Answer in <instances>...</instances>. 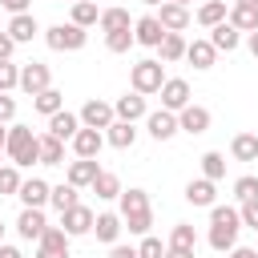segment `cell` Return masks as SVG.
<instances>
[{
	"label": "cell",
	"mask_w": 258,
	"mask_h": 258,
	"mask_svg": "<svg viewBox=\"0 0 258 258\" xmlns=\"http://www.w3.org/2000/svg\"><path fill=\"white\" fill-rule=\"evenodd\" d=\"M32 258H69V234L60 226H48L36 242V254Z\"/></svg>",
	"instance_id": "obj_9"
},
{
	"label": "cell",
	"mask_w": 258,
	"mask_h": 258,
	"mask_svg": "<svg viewBox=\"0 0 258 258\" xmlns=\"http://www.w3.org/2000/svg\"><path fill=\"white\" fill-rule=\"evenodd\" d=\"M121 214H97L93 218V234H97V242H105V246H117V238H121Z\"/></svg>",
	"instance_id": "obj_21"
},
{
	"label": "cell",
	"mask_w": 258,
	"mask_h": 258,
	"mask_svg": "<svg viewBox=\"0 0 258 258\" xmlns=\"http://www.w3.org/2000/svg\"><path fill=\"white\" fill-rule=\"evenodd\" d=\"M121 226L141 238L153 230V206H149L145 189H121Z\"/></svg>",
	"instance_id": "obj_1"
},
{
	"label": "cell",
	"mask_w": 258,
	"mask_h": 258,
	"mask_svg": "<svg viewBox=\"0 0 258 258\" xmlns=\"http://www.w3.org/2000/svg\"><path fill=\"white\" fill-rule=\"evenodd\" d=\"M4 141H8V125H0V153H4Z\"/></svg>",
	"instance_id": "obj_53"
},
{
	"label": "cell",
	"mask_w": 258,
	"mask_h": 258,
	"mask_svg": "<svg viewBox=\"0 0 258 258\" xmlns=\"http://www.w3.org/2000/svg\"><path fill=\"white\" fill-rule=\"evenodd\" d=\"M169 246H173V250H194V246H198L194 226H189V222H177V226L169 230Z\"/></svg>",
	"instance_id": "obj_38"
},
{
	"label": "cell",
	"mask_w": 258,
	"mask_h": 258,
	"mask_svg": "<svg viewBox=\"0 0 258 258\" xmlns=\"http://www.w3.org/2000/svg\"><path fill=\"white\" fill-rule=\"evenodd\" d=\"M234 4H258V0H234Z\"/></svg>",
	"instance_id": "obj_56"
},
{
	"label": "cell",
	"mask_w": 258,
	"mask_h": 258,
	"mask_svg": "<svg viewBox=\"0 0 258 258\" xmlns=\"http://www.w3.org/2000/svg\"><path fill=\"white\" fill-rule=\"evenodd\" d=\"M185 60H189L194 69H214L218 48H214L210 40H194V44H185Z\"/></svg>",
	"instance_id": "obj_27"
},
{
	"label": "cell",
	"mask_w": 258,
	"mask_h": 258,
	"mask_svg": "<svg viewBox=\"0 0 258 258\" xmlns=\"http://www.w3.org/2000/svg\"><path fill=\"white\" fill-rule=\"evenodd\" d=\"M238 230H242V218H238L234 206H210V246L218 254H230L234 250Z\"/></svg>",
	"instance_id": "obj_2"
},
{
	"label": "cell",
	"mask_w": 258,
	"mask_h": 258,
	"mask_svg": "<svg viewBox=\"0 0 258 258\" xmlns=\"http://www.w3.org/2000/svg\"><path fill=\"white\" fill-rule=\"evenodd\" d=\"M44 40H48L52 52H77V48H85L89 32L77 28V24L69 20V24H52V28H44Z\"/></svg>",
	"instance_id": "obj_5"
},
{
	"label": "cell",
	"mask_w": 258,
	"mask_h": 258,
	"mask_svg": "<svg viewBox=\"0 0 258 258\" xmlns=\"http://www.w3.org/2000/svg\"><path fill=\"white\" fill-rule=\"evenodd\" d=\"M161 36H165V28L157 24V16H141V20H133V40H137V44L157 48V44H161Z\"/></svg>",
	"instance_id": "obj_17"
},
{
	"label": "cell",
	"mask_w": 258,
	"mask_h": 258,
	"mask_svg": "<svg viewBox=\"0 0 258 258\" xmlns=\"http://www.w3.org/2000/svg\"><path fill=\"white\" fill-rule=\"evenodd\" d=\"M4 153H8V165H40V153H36V133L32 125H8V141H4Z\"/></svg>",
	"instance_id": "obj_3"
},
{
	"label": "cell",
	"mask_w": 258,
	"mask_h": 258,
	"mask_svg": "<svg viewBox=\"0 0 258 258\" xmlns=\"http://www.w3.org/2000/svg\"><path fill=\"white\" fill-rule=\"evenodd\" d=\"M0 4H4V8L12 12V16H20V12H28V0H0Z\"/></svg>",
	"instance_id": "obj_48"
},
{
	"label": "cell",
	"mask_w": 258,
	"mask_h": 258,
	"mask_svg": "<svg viewBox=\"0 0 258 258\" xmlns=\"http://www.w3.org/2000/svg\"><path fill=\"white\" fill-rule=\"evenodd\" d=\"M157 24L165 28V32H185L189 28V8H181V4H157Z\"/></svg>",
	"instance_id": "obj_14"
},
{
	"label": "cell",
	"mask_w": 258,
	"mask_h": 258,
	"mask_svg": "<svg viewBox=\"0 0 258 258\" xmlns=\"http://www.w3.org/2000/svg\"><path fill=\"white\" fill-rule=\"evenodd\" d=\"M234 198H238V202H258V177H254V173L238 177V181H234Z\"/></svg>",
	"instance_id": "obj_40"
},
{
	"label": "cell",
	"mask_w": 258,
	"mask_h": 258,
	"mask_svg": "<svg viewBox=\"0 0 258 258\" xmlns=\"http://www.w3.org/2000/svg\"><path fill=\"white\" fill-rule=\"evenodd\" d=\"M77 117H81L85 129H109V125L117 121V117H113V105H109V101H97V97L85 101V109H81Z\"/></svg>",
	"instance_id": "obj_10"
},
{
	"label": "cell",
	"mask_w": 258,
	"mask_h": 258,
	"mask_svg": "<svg viewBox=\"0 0 258 258\" xmlns=\"http://www.w3.org/2000/svg\"><path fill=\"white\" fill-rule=\"evenodd\" d=\"M214 194H218V189H214V181H206V177H194V181L185 185V202H189V206H206V210H210V206H214Z\"/></svg>",
	"instance_id": "obj_29"
},
{
	"label": "cell",
	"mask_w": 258,
	"mask_h": 258,
	"mask_svg": "<svg viewBox=\"0 0 258 258\" xmlns=\"http://www.w3.org/2000/svg\"><path fill=\"white\" fill-rule=\"evenodd\" d=\"M4 32H8L16 44H28V40L40 32V24H36V16H32V12H20V16H12V20H8V28H4Z\"/></svg>",
	"instance_id": "obj_22"
},
{
	"label": "cell",
	"mask_w": 258,
	"mask_h": 258,
	"mask_svg": "<svg viewBox=\"0 0 258 258\" xmlns=\"http://www.w3.org/2000/svg\"><path fill=\"white\" fill-rule=\"evenodd\" d=\"M226 258H258V250H250V246H234Z\"/></svg>",
	"instance_id": "obj_49"
},
{
	"label": "cell",
	"mask_w": 258,
	"mask_h": 258,
	"mask_svg": "<svg viewBox=\"0 0 258 258\" xmlns=\"http://www.w3.org/2000/svg\"><path fill=\"white\" fill-rule=\"evenodd\" d=\"M133 44H137V40H133V28H125V32H109V36H105V48H109V52H129Z\"/></svg>",
	"instance_id": "obj_41"
},
{
	"label": "cell",
	"mask_w": 258,
	"mask_h": 258,
	"mask_svg": "<svg viewBox=\"0 0 258 258\" xmlns=\"http://www.w3.org/2000/svg\"><path fill=\"white\" fill-rule=\"evenodd\" d=\"M16 117V97H8V93H0V125H8Z\"/></svg>",
	"instance_id": "obj_45"
},
{
	"label": "cell",
	"mask_w": 258,
	"mask_h": 258,
	"mask_svg": "<svg viewBox=\"0 0 258 258\" xmlns=\"http://www.w3.org/2000/svg\"><path fill=\"white\" fill-rule=\"evenodd\" d=\"M101 20V8L93 4V0H77L73 4V24L77 28H89V24H97Z\"/></svg>",
	"instance_id": "obj_36"
},
{
	"label": "cell",
	"mask_w": 258,
	"mask_h": 258,
	"mask_svg": "<svg viewBox=\"0 0 258 258\" xmlns=\"http://www.w3.org/2000/svg\"><path fill=\"white\" fill-rule=\"evenodd\" d=\"M32 105H36V113L52 117V113H60V109H64V93H60V89H44V93H36V97H32Z\"/></svg>",
	"instance_id": "obj_34"
},
{
	"label": "cell",
	"mask_w": 258,
	"mask_h": 258,
	"mask_svg": "<svg viewBox=\"0 0 258 258\" xmlns=\"http://www.w3.org/2000/svg\"><path fill=\"white\" fill-rule=\"evenodd\" d=\"M77 129H81V117H77V113H69V109H60V113H52V117H48V133H52L56 141H73V137H77Z\"/></svg>",
	"instance_id": "obj_18"
},
{
	"label": "cell",
	"mask_w": 258,
	"mask_h": 258,
	"mask_svg": "<svg viewBox=\"0 0 258 258\" xmlns=\"http://www.w3.org/2000/svg\"><path fill=\"white\" fill-rule=\"evenodd\" d=\"M202 177H206V181H222V177H226V157H222L218 149L202 153Z\"/></svg>",
	"instance_id": "obj_35"
},
{
	"label": "cell",
	"mask_w": 258,
	"mask_h": 258,
	"mask_svg": "<svg viewBox=\"0 0 258 258\" xmlns=\"http://www.w3.org/2000/svg\"><path fill=\"white\" fill-rule=\"evenodd\" d=\"M12 52H16V40L8 32H0V60H12Z\"/></svg>",
	"instance_id": "obj_46"
},
{
	"label": "cell",
	"mask_w": 258,
	"mask_h": 258,
	"mask_svg": "<svg viewBox=\"0 0 258 258\" xmlns=\"http://www.w3.org/2000/svg\"><path fill=\"white\" fill-rule=\"evenodd\" d=\"M89 189H93L97 198H105V202H109V198H121V177H117L113 169H101V173L93 177V185H89Z\"/></svg>",
	"instance_id": "obj_30"
},
{
	"label": "cell",
	"mask_w": 258,
	"mask_h": 258,
	"mask_svg": "<svg viewBox=\"0 0 258 258\" xmlns=\"http://www.w3.org/2000/svg\"><path fill=\"white\" fill-rule=\"evenodd\" d=\"M36 153H40V165H64V141H56L52 133L36 137Z\"/></svg>",
	"instance_id": "obj_26"
},
{
	"label": "cell",
	"mask_w": 258,
	"mask_h": 258,
	"mask_svg": "<svg viewBox=\"0 0 258 258\" xmlns=\"http://www.w3.org/2000/svg\"><path fill=\"white\" fill-rule=\"evenodd\" d=\"M145 113H149V109H145V97H141V93H125V97L113 101V117H117V121H129V125H133V121H141Z\"/></svg>",
	"instance_id": "obj_15"
},
{
	"label": "cell",
	"mask_w": 258,
	"mask_h": 258,
	"mask_svg": "<svg viewBox=\"0 0 258 258\" xmlns=\"http://www.w3.org/2000/svg\"><path fill=\"white\" fill-rule=\"evenodd\" d=\"M20 181H24V177H20L16 165H0V198H12V194L20 189Z\"/></svg>",
	"instance_id": "obj_39"
},
{
	"label": "cell",
	"mask_w": 258,
	"mask_h": 258,
	"mask_svg": "<svg viewBox=\"0 0 258 258\" xmlns=\"http://www.w3.org/2000/svg\"><path fill=\"white\" fill-rule=\"evenodd\" d=\"M210 44H214L218 52H234V48L242 44V32H238L234 24H226V20H222V24H214V28H210Z\"/></svg>",
	"instance_id": "obj_24"
},
{
	"label": "cell",
	"mask_w": 258,
	"mask_h": 258,
	"mask_svg": "<svg viewBox=\"0 0 258 258\" xmlns=\"http://www.w3.org/2000/svg\"><path fill=\"white\" fill-rule=\"evenodd\" d=\"M141 4H153V8H157V4H165V0H141Z\"/></svg>",
	"instance_id": "obj_54"
},
{
	"label": "cell",
	"mask_w": 258,
	"mask_h": 258,
	"mask_svg": "<svg viewBox=\"0 0 258 258\" xmlns=\"http://www.w3.org/2000/svg\"><path fill=\"white\" fill-rule=\"evenodd\" d=\"M0 258H24V254H20L16 246H4V242H0Z\"/></svg>",
	"instance_id": "obj_51"
},
{
	"label": "cell",
	"mask_w": 258,
	"mask_h": 258,
	"mask_svg": "<svg viewBox=\"0 0 258 258\" xmlns=\"http://www.w3.org/2000/svg\"><path fill=\"white\" fill-rule=\"evenodd\" d=\"M56 4H60V0H56Z\"/></svg>",
	"instance_id": "obj_58"
},
{
	"label": "cell",
	"mask_w": 258,
	"mask_h": 258,
	"mask_svg": "<svg viewBox=\"0 0 258 258\" xmlns=\"http://www.w3.org/2000/svg\"><path fill=\"white\" fill-rule=\"evenodd\" d=\"M185 105H189V81L165 77V85H161V109L165 113H181Z\"/></svg>",
	"instance_id": "obj_7"
},
{
	"label": "cell",
	"mask_w": 258,
	"mask_h": 258,
	"mask_svg": "<svg viewBox=\"0 0 258 258\" xmlns=\"http://www.w3.org/2000/svg\"><path fill=\"white\" fill-rule=\"evenodd\" d=\"M73 4H77V0H73Z\"/></svg>",
	"instance_id": "obj_59"
},
{
	"label": "cell",
	"mask_w": 258,
	"mask_h": 258,
	"mask_svg": "<svg viewBox=\"0 0 258 258\" xmlns=\"http://www.w3.org/2000/svg\"><path fill=\"white\" fill-rule=\"evenodd\" d=\"M246 44H250V52L258 56V32H246Z\"/></svg>",
	"instance_id": "obj_52"
},
{
	"label": "cell",
	"mask_w": 258,
	"mask_h": 258,
	"mask_svg": "<svg viewBox=\"0 0 258 258\" xmlns=\"http://www.w3.org/2000/svg\"><path fill=\"white\" fill-rule=\"evenodd\" d=\"M210 121H214V117H210V109H206V105H194V101L177 113V129H181V133H189V137L206 133V129H210Z\"/></svg>",
	"instance_id": "obj_11"
},
{
	"label": "cell",
	"mask_w": 258,
	"mask_h": 258,
	"mask_svg": "<svg viewBox=\"0 0 258 258\" xmlns=\"http://www.w3.org/2000/svg\"><path fill=\"white\" fill-rule=\"evenodd\" d=\"M137 258H165V246H161V238L145 234V238H141V246H137Z\"/></svg>",
	"instance_id": "obj_43"
},
{
	"label": "cell",
	"mask_w": 258,
	"mask_h": 258,
	"mask_svg": "<svg viewBox=\"0 0 258 258\" xmlns=\"http://www.w3.org/2000/svg\"><path fill=\"white\" fill-rule=\"evenodd\" d=\"M226 24H234L238 32H258V4H234L226 12Z\"/></svg>",
	"instance_id": "obj_23"
},
{
	"label": "cell",
	"mask_w": 258,
	"mask_h": 258,
	"mask_svg": "<svg viewBox=\"0 0 258 258\" xmlns=\"http://www.w3.org/2000/svg\"><path fill=\"white\" fill-rule=\"evenodd\" d=\"M169 4H181V8H189V0H169Z\"/></svg>",
	"instance_id": "obj_55"
},
{
	"label": "cell",
	"mask_w": 258,
	"mask_h": 258,
	"mask_svg": "<svg viewBox=\"0 0 258 258\" xmlns=\"http://www.w3.org/2000/svg\"><path fill=\"white\" fill-rule=\"evenodd\" d=\"M20 85V64H12V60H0V93H12Z\"/></svg>",
	"instance_id": "obj_42"
},
{
	"label": "cell",
	"mask_w": 258,
	"mask_h": 258,
	"mask_svg": "<svg viewBox=\"0 0 258 258\" xmlns=\"http://www.w3.org/2000/svg\"><path fill=\"white\" fill-rule=\"evenodd\" d=\"M105 141H109L113 149H133V141H137V129H133L129 121H113V125L105 129Z\"/></svg>",
	"instance_id": "obj_28"
},
{
	"label": "cell",
	"mask_w": 258,
	"mask_h": 258,
	"mask_svg": "<svg viewBox=\"0 0 258 258\" xmlns=\"http://www.w3.org/2000/svg\"><path fill=\"white\" fill-rule=\"evenodd\" d=\"M109 258H137V246H109Z\"/></svg>",
	"instance_id": "obj_47"
},
{
	"label": "cell",
	"mask_w": 258,
	"mask_h": 258,
	"mask_svg": "<svg viewBox=\"0 0 258 258\" xmlns=\"http://www.w3.org/2000/svg\"><path fill=\"white\" fill-rule=\"evenodd\" d=\"M48 230V222H44V210H20V218H16V234L24 238V242H40V234Z\"/></svg>",
	"instance_id": "obj_13"
},
{
	"label": "cell",
	"mask_w": 258,
	"mask_h": 258,
	"mask_svg": "<svg viewBox=\"0 0 258 258\" xmlns=\"http://www.w3.org/2000/svg\"><path fill=\"white\" fill-rule=\"evenodd\" d=\"M145 129H149V137H153V141H169V137L177 133V113H165V109L145 113Z\"/></svg>",
	"instance_id": "obj_16"
},
{
	"label": "cell",
	"mask_w": 258,
	"mask_h": 258,
	"mask_svg": "<svg viewBox=\"0 0 258 258\" xmlns=\"http://www.w3.org/2000/svg\"><path fill=\"white\" fill-rule=\"evenodd\" d=\"M165 258H194V250H173V246H165Z\"/></svg>",
	"instance_id": "obj_50"
},
{
	"label": "cell",
	"mask_w": 258,
	"mask_h": 258,
	"mask_svg": "<svg viewBox=\"0 0 258 258\" xmlns=\"http://www.w3.org/2000/svg\"><path fill=\"white\" fill-rule=\"evenodd\" d=\"M0 242H4V222H0Z\"/></svg>",
	"instance_id": "obj_57"
},
{
	"label": "cell",
	"mask_w": 258,
	"mask_h": 258,
	"mask_svg": "<svg viewBox=\"0 0 258 258\" xmlns=\"http://www.w3.org/2000/svg\"><path fill=\"white\" fill-rule=\"evenodd\" d=\"M101 173V165H97V157H77V161H69V173H64V181L73 185V189H85V185H93V177Z\"/></svg>",
	"instance_id": "obj_12"
},
{
	"label": "cell",
	"mask_w": 258,
	"mask_h": 258,
	"mask_svg": "<svg viewBox=\"0 0 258 258\" xmlns=\"http://www.w3.org/2000/svg\"><path fill=\"white\" fill-rule=\"evenodd\" d=\"M93 218H97V214H93L89 206H81V202H77L73 210H64V214H60V230H64L69 238H81V234H93Z\"/></svg>",
	"instance_id": "obj_8"
},
{
	"label": "cell",
	"mask_w": 258,
	"mask_h": 258,
	"mask_svg": "<svg viewBox=\"0 0 258 258\" xmlns=\"http://www.w3.org/2000/svg\"><path fill=\"white\" fill-rule=\"evenodd\" d=\"M48 202H52V206L64 214V210H73V206H77V189H73L69 181H60V185H48Z\"/></svg>",
	"instance_id": "obj_37"
},
{
	"label": "cell",
	"mask_w": 258,
	"mask_h": 258,
	"mask_svg": "<svg viewBox=\"0 0 258 258\" xmlns=\"http://www.w3.org/2000/svg\"><path fill=\"white\" fill-rule=\"evenodd\" d=\"M16 89H24L28 97H36V93L52 89V73H48V64H40V60L20 64V85H16Z\"/></svg>",
	"instance_id": "obj_6"
},
{
	"label": "cell",
	"mask_w": 258,
	"mask_h": 258,
	"mask_svg": "<svg viewBox=\"0 0 258 258\" xmlns=\"http://www.w3.org/2000/svg\"><path fill=\"white\" fill-rule=\"evenodd\" d=\"M101 145H105V133L101 129H77V137H73V153L77 157H97L101 153Z\"/></svg>",
	"instance_id": "obj_19"
},
{
	"label": "cell",
	"mask_w": 258,
	"mask_h": 258,
	"mask_svg": "<svg viewBox=\"0 0 258 258\" xmlns=\"http://www.w3.org/2000/svg\"><path fill=\"white\" fill-rule=\"evenodd\" d=\"M185 44H189V40H185L181 32H165V36H161V44H157V60H161V64L181 60V56H185Z\"/></svg>",
	"instance_id": "obj_25"
},
{
	"label": "cell",
	"mask_w": 258,
	"mask_h": 258,
	"mask_svg": "<svg viewBox=\"0 0 258 258\" xmlns=\"http://www.w3.org/2000/svg\"><path fill=\"white\" fill-rule=\"evenodd\" d=\"M226 12H230V8H226V0H206V4L198 8V24H202V28H214V24H222V20H226Z\"/></svg>",
	"instance_id": "obj_32"
},
{
	"label": "cell",
	"mask_w": 258,
	"mask_h": 258,
	"mask_svg": "<svg viewBox=\"0 0 258 258\" xmlns=\"http://www.w3.org/2000/svg\"><path fill=\"white\" fill-rule=\"evenodd\" d=\"M16 198H20L28 210H40V206L48 202V181H44V177H28V181H20Z\"/></svg>",
	"instance_id": "obj_20"
},
{
	"label": "cell",
	"mask_w": 258,
	"mask_h": 258,
	"mask_svg": "<svg viewBox=\"0 0 258 258\" xmlns=\"http://www.w3.org/2000/svg\"><path fill=\"white\" fill-rule=\"evenodd\" d=\"M129 81H133V93H141V97L161 93V85H165V64H161V60H153V56H145V60H137V64H133Z\"/></svg>",
	"instance_id": "obj_4"
},
{
	"label": "cell",
	"mask_w": 258,
	"mask_h": 258,
	"mask_svg": "<svg viewBox=\"0 0 258 258\" xmlns=\"http://www.w3.org/2000/svg\"><path fill=\"white\" fill-rule=\"evenodd\" d=\"M230 153L234 161H258V133H238L230 141Z\"/></svg>",
	"instance_id": "obj_31"
},
{
	"label": "cell",
	"mask_w": 258,
	"mask_h": 258,
	"mask_svg": "<svg viewBox=\"0 0 258 258\" xmlns=\"http://www.w3.org/2000/svg\"><path fill=\"white\" fill-rule=\"evenodd\" d=\"M97 24H101V32H105V36H109V32H125V28H133V24H129V12H125V8H105Z\"/></svg>",
	"instance_id": "obj_33"
},
{
	"label": "cell",
	"mask_w": 258,
	"mask_h": 258,
	"mask_svg": "<svg viewBox=\"0 0 258 258\" xmlns=\"http://www.w3.org/2000/svg\"><path fill=\"white\" fill-rule=\"evenodd\" d=\"M238 218H242V226L258 230V202H242V206H238Z\"/></svg>",
	"instance_id": "obj_44"
}]
</instances>
